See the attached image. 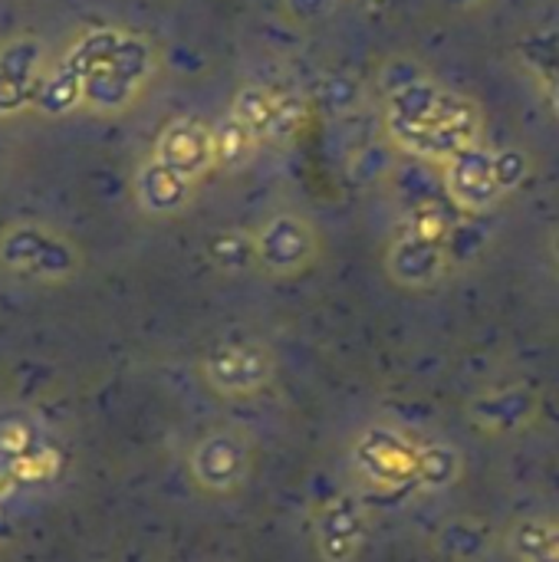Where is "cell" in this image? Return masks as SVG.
Returning <instances> with one entry per match:
<instances>
[{
	"instance_id": "cell-23",
	"label": "cell",
	"mask_w": 559,
	"mask_h": 562,
	"mask_svg": "<svg viewBox=\"0 0 559 562\" xmlns=\"http://www.w3.org/2000/svg\"><path fill=\"white\" fill-rule=\"evenodd\" d=\"M554 257H557V263H559V231L554 234Z\"/></svg>"
},
{
	"instance_id": "cell-16",
	"label": "cell",
	"mask_w": 559,
	"mask_h": 562,
	"mask_svg": "<svg viewBox=\"0 0 559 562\" xmlns=\"http://www.w3.org/2000/svg\"><path fill=\"white\" fill-rule=\"evenodd\" d=\"M507 550L517 562H559L557 520H521L507 533Z\"/></svg>"
},
{
	"instance_id": "cell-6",
	"label": "cell",
	"mask_w": 559,
	"mask_h": 562,
	"mask_svg": "<svg viewBox=\"0 0 559 562\" xmlns=\"http://www.w3.org/2000/svg\"><path fill=\"white\" fill-rule=\"evenodd\" d=\"M257 267L270 277H297L303 273L316 254H320V237L313 224L300 214H273L257 234Z\"/></svg>"
},
{
	"instance_id": "cell-14",
	"label": "cell",
	"mask_w": 559,
	"mask_h": 562,
	"mask_svg": "<svg viewBox=\"0 0 559 562\" xmlns=\"http://www.w3.org/2000/svg\"><path fill=\"white\" fill-rule=\"evenodd\" d=\"M135 191H138V201H142L145 211H152V214H175V211H181L191 201L194 181L178 175L175 168L161 165L158 158H152L138 171Z\"/></svg>"
},
{
	"instance_id": "cell-15",
	"label": "cell",
	"mask_w": 559,
	"mask_h": 562,
	"mask_svg": "<svg viewBox=\"0 0 559 562\" xmlns=\"http://www.w3.org/2000/svg\"><path fill=\"white\" fill-rule=\"evenodd\" d=\"M36 49L30 43H13L0 49V112H13L36 99Z\"/></svg>"
},
{
	"instance_id": "cell-18",
	"label": "cell",
	"mask_w": 559,
	"mask_h": 562,
	"mask_svg": "<svg viewBox=\"0 0 559 562\" xmlns=\"http://www.w3.org/2000/svg\"><path fill=\"white\" fill-rule=\"evenodd\" d=\"M208 254L214 267H221L224 273H241L247 267H257L254 234H244V231H221L217 237H211Z\"/></svg>"
},
{
	"instance_id": "cell-3",
	"label": "cell",
	"mask_w": 559,
	"mask_h": 562,
	"mask_svg": "<svg viewBox=\"0 0 559 562\" xmlns=\"http://www.w3.org/2000/svg\"><path fill=\"white\" fill-rule=\"evenodd\" d=\"M441 168L448 198L468 214L494 211L527 178V158L521 151H494L481 142L461 148Z\"/></svg>"
},
{
	"instance_id": "cell-12",
	"label": "cell",
	"mask_w": 559,
	"mask_h": 562,
	"mask_svg": "<svg viewBox=\"0 0 559 562\" xmlns=\"http://www.w3.org/2000/svg\"><path fill=\"white\" fill-rule=\"evenodd\" d=\"M231 115L247 125L260 142L267 138H283L293 135V128L300 125V105L290 95L270 92L264 86H247L237 92Z\"/></svg>"
},
{
	"instance_id": "cell-17",
	"label": "cell",
	"mask_w": 559,
	"mask_h": 562,
	"mask_svg": "<svg viewBox=\"0 0 559 562\" xmlns=\"http://www.w3.org/2000/svg\"><path fill=\"white\" fill-rule=\"evenodd\" d=\"M461 481V451L448 441H418V487L448 491Z\"/></svg>"
},
{
	"instance_id": "cell-1",
	"label": "cell",
	"mask_w": 559,
	"mask_h": 562,
	"mask_svg": "<svg viewBox=\"0 0 559 562\" xmlns=\"http://www.w3.org/2000/svg\"><path fill=\"white\" fill-rule=\"evenodd\" d=\"M385 122L399 148L415 158L448 161L461 148L478 145L481 112L471 99L438 86L432 76L415 72L389 86Z\"/></svg>"
},
{
	"instance_id": "cell-4",
	"label": "cell",
	"mask_w": 559,
	"mask_h": 562,
	"mask_svg": "<svg viewBox=\"0 0 559 562\" xmlns=\"http://www.w3.org/2000/svg\"><path fill=\"white\" fill-rule=\"evenodd\" d=\"M356 474L379 491H402L418 481V441L392 425H369L353 438Z\"/></svg>"
},
{
	"instance_id": "cell-11",
	"label": "cell",
	"mask_w": 559,
	"mask_h": 562,
	"mask_svg": "<svg viewBox=\"0 0 559 562\" xmlns=\"http://www.w3.org/2000/svg\"><path fill=\"white\" fill-rule=\"evenodd\" d=\"M155 158L168 168H175L178 175L198 181L211 165H217L214 155V128L201 119H175L161 128L158 145H155Z\"/></svg>"
},
{
	"instance_id": "cell-20",
	"label": "cell",
	"mask_w": 559,
	"mask_h": 562,
	"mask_svg": "<svg viewBox=\"0 0 559 562\" xmlns=\"http://www.w3.org/2000/svg\"><path fill=\"white\" fill-rule=\"evenodd\" d=\"M537 72H540V82H544V89L550 95L554 112L559 115V43L550 46L544 56H537Z\"/></svg>"
},
{
	"instance_id": "cell-13",
	"label": "cell",
	"mask_w": 559,
	"mask_h": 562,
	"mask_svg": "<svg viewBox=\"0 0 559 562\" xmlns=\"http://www.w3.org/2000/svg\"><path fill=\"white\" fill-rule=\"evenodd\" d=\"M537 412H540V398H537V392H530L524 385L484 392L468 408L471 422L488 435H517L537 418Z\"/></svg>"
},
{
	"instance_id": "cell-8",
	"label": "cell",
	"mask_w": 559,
	"mask_h": 562,
	"mask_svg": "<svg viewBox=\"0 0 559 562\" xmlns=\"http://www.w3.org/2000/svg\"><path fill=\"white\" fill-rule=\"evenodd\" d=\"M369 537V507L356 494H336L316 517V557L320 562H356Z\"/></svg>"
},
{
	"instance_id": "cell-19",
	"label": "cell",
	"mask_w": 559,
	"mask_h": 562,
	"mask_svg": "<svg viewBox=\"0 0 559 562\" xmlns=\"http://www.w3.org/2000/svg\"><path fill=\"white\" fill-rule=\"evenodd\" d=\"M257 145H260V138L247 125H241L234 115H227L224 125L214 128V155H217L221 165L237 168V165L250 161V155H254Z\"/></svg>"
},
{
	"instance_id": "cell-21",
	"label": "cell",
	"mask_w": 559,
	"mask_h": 562,
	"mask_svg": "<svg viewBox=\"0 0 559 562\" xmlns=\"http://www.w3.org/2000/svg\"><path fill=\"white\" fill-rule=\"evenodd\" d=\"M366 7H372V10H382V7H389L392 0H362Z\"/></svg>"
},
{
	"instance_id": "cell-7",
	"label": "cell",
	"mask_w": 559,
	"mask_h": 562,
	"mask_svg": "<svg viewBox=\"0 0 559 562\" xmlns=\"http://www.w3.org/2000/svg\"><path fill=\"white\" fill-rule=\"evenodd\" d=\"M0 260L3 267L36 280H66L79 267L76 250L43 227H10L0 237Z\"/></svg>"
},
{
	"instance_id": "cell-10",
	"label": "cell",
	"mask_w": 559,
	"mask_h": 562,
	"mask_svg": "<svg viewBox=\"0 0 559 562\" xmlns=\"http://www.w3.org/2000/svg\"><path fill=\"white\" fill-rule=\"evenodd\" d=\"M389 277L405 290H428L441 283L451 270V247L412 231H402L385 254Z\"/></svg>"
},
{
	"instance_id": "cell-9",
	"label": "cell",
	"mask_w": 559,
	"mask_h": 562,
	"mask_svg": "<svg viewBox=\"0 0 559 562\" xmlns=\"http://www.w3.org/2000/svg\"><path fill=\"white\" fill-rule=\"evenodd\" d=\"M250 474V448L234 431H211L191 451V477L208 494H231Z\"/></svg>"
},
{
	"instance_id": "cell-5",
	"label": "cell",
	"mask_w": 559,
	"mask_h": 562,
	"mask_svg": "<svg viewBox=\"0 0 559 562\" xmlns=\"http://www.w3.org/2000/svg\"><path fill=\"white\" fill-rule=\"evenodd\" d=\"M277 362L264 342H221L201 359L204 382L221 395H254L273 382Z\"/></svg>"
},
{
	"instance_id": "cell-2",
	"label": "cell",
	"mask_w": 559,
	"mask_h": 562,
	"mask_svg": "<svg viewBox=\"0 0 559 562\" xmlns=\"http://www.w3.org/2000/svg\"><path fill=\"white\" fill-rule=\"evenodd\" d=\"M69 53L82 69V102L96 109L125 105L152 69L148 46L115 30L89 33Z\"/></svg>"
},
{
	"instance_id": "cell-22",
	"label": "cell",
	"mask_w": 559,
	"mask_h": 562,
	"mask_svg": "<svg viewBox=\"0 0 559 562\" xmlns=\"http://www.w3.org/2000/svg\"><path fill=\"white\" fill-rule=\"evenodd\" d=\"M451 3H458V7H474V3H481V0H451Z\"/></svg>"
}]
</instances>
